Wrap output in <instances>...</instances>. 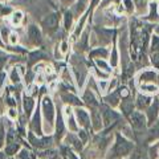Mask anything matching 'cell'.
Here are the masks:
<instances>
[{
	"label": "cell",
	"mask_w": 159,
	"mask_h": 159,
	"mask_svg": "<svg viewBox=\"0 0 159 159\" xmlns=\"http://www.w3.org/2000/svg\"><path fill=\"white\" fill-rule=\"evenodd\" d=\"M122 110L125 114H131L133 113V103H122Z\"/></svg>",
	"instance_id": "cell-28"
},
{
	"label": "cell",
	"mask_w": 159,
	"mask_h": 159,
	"mask_svg": "<svg viewBox=\"0 0 159 159\" xmlns=\"http://www.w3.org/2000/svg\"><path fill=\"white\" fill-rule=\"evenodd\" d=\"M157 78V73L155 72H145V73H142V76H141V80L142 81H152V80H155Z\"/></svg>",
	"instance_id": "cell-17"
},
{
	"label": "cell",
	"mask_w": 159,
	"mask_h": 159,
	"mask_svg": "<svg viewBox=\"0 0 159 159\" xmlns=\"http://www.w3.org/2000/svg\"><path fill=\"white\" fill-rule=\"evenodd\" d=\"M130 119H131V123H133V126H134V127L141 129V127L145 126L146 119H145V117H143V114H141V113L133 111V113H131V116H130Z\"/></svg>",
	"instance_id": "cell-6"
},
{
	"label": "cell",
	"mask_w": 159,
	"mask_h": 159,
	"mask_svg": "<svg viewBox=\"0 0 159 159\" xmlns=\"http://www.w3.org/2000/svg\"><path fill=\"white\" fill-rule=\"evenodd\" d=\"M84 101H85L88 105H89V106H92V107H94V106H97V105H98V102H97L96 97H94V94H93L90 90L85 92V94H84Z\"/></svg>",
	"instance_id": "cell-12"
},
{
	"label": "cell",
	"mask_w": 159,
	"mask_h": 159,
	"mask_svg": "<svg viewBox=\"0 0 159 159\" xmlns=\"http://www.w3.org/2000/svg\"><path fill=\"white\" fill-rule=\"evenodd\" d=\"M119 94H121L122 97H127V96H129L127 89H126V88H122V89H121V92H119Z\"/></svg>",
	"instance_id": "cell-38"
},
{
	"label": "cell",
	"mask_w": 159,
	"mask_h": 159,
	"mask_svg": "<svg viewBox=\"0 0 159 159\" xmlns=\"http://www.w3.org/2000/svg\"><path fill=\"white\" fill-rule=\"evenodd\" d=\"M17 150H19V145H17V143L8 145V147L6 148V154H8V155H12V154H16Z\"/></svg>",
	"instance_id": "cell-25"
},
{
	"label": "cell",
	"mask_w": 159,
	"mask_h": 159,
	"mask_svg": "<svg viewBox=\"0 0 159 159\" xmlns=\"http://www.w3.org/2000/svg\"><path fill=\"white\" fill-rule=\"evenodd\" d=\"M111 65H113V66H116V65H117V52H116V49L113 51V56H111Z\"/></svg>",
	"instance_id": "cell-33"
},
{
	"label": "cell",
	"mask_w": 159,
	"mask_h": 159,
	"mask_svg": "<svg viewBox=\"0 0 159 159\" xmlns=\"http://www.w3.org/2000/svg\"><path fill=\"white\" fill-rule=\"evenodd\" d=\"M148 103H150V98L146 97V96H139L138 97V106L143 109V107H146Z\"/></svg>",
	"instance_id": "cell-18"
},
{
	"label": "cell",
	"mask_w": 159,
	"mask_h": 159,
	"mask_svg": "<svg viewBox=\"0 0 159 159\" xmlns=\"http://www.w3.org/2000/svg\"><path fill=\"white\" fill-rule=\"evenodd\" d=\"M62 99L65 102H69V103H73V105H81V102L78 101L77 97L72 96V94H62Z\"/></svg>",
	"instance_id": "cell-16"
},
{
	"label": "cell",
	"mask_w": 159,
	"mask_h": 159,
	"mask_svg": "<svg viewBox=\"0 0 159 159\" xmlns=\"http://www.w3.org/2000/svg\"><path fill=\"white\" fill-rule=\"evenodd\" d=\"M78 137L82 139V142H86V138H88V137H86V133L84 131V130H81V131L78 133Z\"/></svg>",
	"instance_id": "cell-36"
},
{
	"label": "cell",
	"mask_w": 159,
	"mask_h": 159,
	"mask_svg": "<svg viewBox=\"0 0 159 159\" xmlns=\"http://www.w3.org/2000/svg\"><path fill=\"white\" fill-rule=\"evenodd\" d=\"M64 152H65V155H66V158L68 159H78L76 155H74V154L70 151V150H64Z\"/></svg>",
	"instance_id": "cell-31"
},
{
	"label": "cell",
	"mask_w": 159,
	"mask_h": 159,
	"mask_svg": "<svg viewBox=\"0 0 159 159\" xmlns=\"http://www.w3.org/2000/svg\"><path fill=\"white\" fill-rule=\"evenodd\" d=\"M123 4H125V7L129 12H131L133 11V2L131 0H123Z\"/></svg>",
	"instance_id": "cell-30"
},
{
	"label": "cell",
	"mask_w": 159,
	"mask_h": 159,
	"mask_svg": "<svg viewBox=\"0 0 159 159\" xmlns=\"http://www.w3.org/2000/svg\"><path fill=\"white\" fill-rule=\"evenodd\" d=\"M66 141H68V142H70V143H72V146H74V147L77 148V150H81V148H82L81 141H80V139H77L74 135H72V134H70V135H68V137H66Z\"/></svg>",
	"instance_id": "cell-15"
},
{
	"label": "cell",
	"mask_w": 159,
	"mask_h": 159,
	"mask_svg": "<svg viewBox=\"0 0 159 159\" xmlns=\"http://www.w3.org/2000/svg\"><path fill=\"white\" fill-rule=\"evenodd\" d=\"M23 106H24V110H25L27 116H31V113H32V110H33V106H34L33 98H32V97H24Z\"/></svg>",
	"instance_id": "cell-11"
},
{
	"label": "cell",
	"mask_w": 159,
	"mask_h": 159,
	"mask_svg": "<svg viewBox=\"0 0 159 159\" xmlns=\"http://www.w3.org/2000/svg\"><path fill=\"white\" fill-rule=\"evenodd\" d=\"M3 142H4V134L2 130H0V147L3 146Z\"/></svg>",
	"instance_id": "cell-42"
},
{
	"label": "cell",
	"mask_w": 159,
	"mask_h": 159,
	"mask_svg": "<svg viewBox=\"0 0 159 159\" xmlns=\"http://www.w3.org/2000/svg\"><path fill=\"white\" fill-rule=\"evenodd\" d=\"M28 36L31 39V41L34 44H40L41 43V32L36 25H31L28 28Z\"/></svg>",
	"instance_id": "cell-7"
},
{
	"label": "cell",
	"mask_w": 159,
	"mask_h": 159,
	"mask_svg": "<svg viewBox=\"0 0 159 159\" xmlns=\"http://www.w3.org/2000/svg\"><path fill=\"white\" fill-rule=\"evenodd\" d=\"M32 129L37 134H41V123H40V113L37 110V113L34 114V117L32 119Z\"/></svg>",
	"instance_id": "cell-13"
},
{
	"label": "cell",
	"mask_w": 159,
	"mask_h": 159,
	"mask_svg": "<svg viewBox=\"0 0 159 159\" xmlns=\"http://www.w3.org/2000/svg\"><path fill=\"white\" fill-rule=\"evenodd\" d=\"M20 158L21 159H29V152L27 150H23L21 152H20Z\"/></svg>",
	"instance_id": "cell-34"
},
{
	"label": "cell",
	"mask_w": 159,
	"mask_h": 159,
	"mask_svg": "<svg viewBox=\"0 0 159 159\" xmlns=\"http://www.w3.org/2000/svg\"><path fill=\"white\" fill-rule=\"evenodd\" d=\"M65 114H66V117H68L69 129L73 130V131H76L77 130V126H76V123H74V119H73V116H72V110L69 107H65Z\"/></svg>",
	"instance_id": "cell-14"
},
{
	"label": "cell",
	"mask_w": 159,
	"mask_h": 159,
	"mask_svg": "<svg viewBox=\"0 0 159 159\" xmlns=\"http://www.w3.org/2000/svg\"><path fill=\"white\" fill-rule=\"evenodd\" d=\"M97 65H98V66H101V68H103L105 70H109V69H107V65H106V64L103 62V61H101V60H97Z\"/></svg>",
	"instance_id": "cell-37"
},
{
	"label": "cell",
	"mask_w": 159,
	"mask_h": 159,
	"mask_svg": "<svg viewBox=\"0 0 159 159\" xmlns=\"http://www.w3.org/2000/svg\"><path fill=\"white\" fill-rule=\"evenodd\" d=\"M29 141H31V143L33 146L36 147H48L49 145H51L52 139L51 138H44V139H36L33 137V134H29Z\"/></svg>",
	"instance_id": "cell-8"
},
{
	"label": "cell",
	"mask_w": 159,
	"mask_h": 159,
	"mask_svg": "<svg viewBox=\"0 0 159 159\" xmlns=\"http://www.w3.org/2000/svg\"><path fill=\"white\" fill-rule=\"evenodd\" d=\"M9 41H11V44H16V41H17V34L11 33V36H9Z\"/></svg>",
	"instance_id": "cell-35"
},
{
	"label": "cell",
	"mask_w": 159,
	"mask_h": 159,
	"mask_svg": "<svg viewBox=\"0 0 159 159\" xmlns=\"http://www.w3.org/2000/svg\"><path fill=\"white\" fill-rule=\"evenodd\" d=\"M62 133H64V123H62L61 116L58 114V117H57V138L61 137Z\"/></svg>",
	"instance_id": "cell-21"
},
{
	"label": "cell",
	"mask_w": 159,
	"mask_h": 159,
	"mask_svg": "<svg viewBox=\"0 0 159 159\" xmlns=\"http://www.w3.org/2000/svg\"><path fill=\"white\" fill-rule=\"evenodd\" d=\"M9 117H12V118L16 117V111H15L13 109H11V110H9Z\"/></svg>",
	"instance_id": "cell-43"
},
{
	"label": "cell",
	"mask_w": 159,
	"mask_h": 159,
	"mask_svg": "<svg viewBox=\"0 0 159 159\" xmlns=\"http://www.w3.org/2000/svg\"><path fill=\"white\" fill-rule=\"evenodd\" d=\"M85 3H86V0H80V2L76 4V7H74V12L81 13L84 9H85Z\"/></svg>",
	"instance_id": "cell-24"
},
{
	"label": "cell",
	"mask_w": 159,
	"mask_h": 159,
	"mask_svg": "<svg viewBox=\"0 0 159 159\" xmlns=\"http://www.w3.org/2000/svg\"><path fill=\"white\" fill-rule=\"evenodd\" d=\"M11 80H12L13 84H19L20 82V69L19 68L12 69V72H11Z\"/></svg>",
	"instance_id": "cell-19"
},
{
	"label": "cell",
	"mask_w": 159,
	"mask_h": 159,
	"mask_svg": "<svg viewBox=\"0 0 159 159\" xmlns=\"http://www.w3.org/2000/svg\"><path fill=\"white\" fill-rule=\"evenodd\" d=\"M76 117L78 119V123L84 127H89L90 126V118H89V114L84 110V109H77L76 110Z\"/></svg>",
	"instance_id": "cell-5"
},
{
	"label": "cell",
	"mask_w": 159,
	"mask_h": 159,
	"mask_svg": "<svg viewBox=\"0 0 159 159\" xmlns=\"http://www.w3.org/2000/svg\"><path fill=\"white\" fill-rule=\"evenodd\" d=\"M70 24H72V13L70 12H66L65 13V28L69 29Z\"/></svg>",
	"instance_id": "cell-29"
},
{
	"label": "cell",
	"mask_w": 159,
	"mask_h": 159,
	"mask_svg": "<svg viewBox=\"0 0 159 159\" xmlns=\"http://www.w3.org/2000/svg\"><path fill=\"white\" fill-rule=\"evenodd\" d=\"M57 25H58V15L57 13L49 15V16H47L43 20V27L45 28L48 32H53L54 29L57 28Z\"/></svg>",
	"instance_id": "cell-3"
},
{
	"label": "cell",
	"mask_w": 159,
	"mask_h": 159,
	"mask_svg": "<svg viewBox=\"0 0 159 159\" xmlns=\"http://www.w3.org/2000/svg\"><path fill=\"white\" fill-rule=\"evenodd\" d=\"M6 61H7V56L4 53L0 52V68H2L4 64H6Z\"/></svg>",
	"instance_id": "cell-32"
},
{
	"label": "cell",
	"mask_w": 159,
	"mask_h": 159,
	"mask_svg": "<svg viewBox=\"0 0 159 159\" xmlns=\"http://www.w3.org/2000/svg\"><path fill=\"white\" fill-rule=\"evenodd\" d=\"M21 19H23V13L20 12V11H17V12H15L12 15L11 21H12V24H15V25H17V24L21 23Z\"/></svg>",
	"instance_id": "cell-22"
},
{
	"label": "cell",
	"mask_w": 159,
	"mask_h": 159,
	"mask_svg": "<svg viewBox=\"0 0 159 159\" xmlns=\"http://www.w3.org/2000/svg\"><path fill=\"white\" fill-rule=\"evenodd\" d=\"M0 45H2V40H0Z\"/></svg>",
	"instance_id": "cell-45"
},
{
	"label": "cell",
	"mask_w": 159,
	"mask_h": 159,
	"mask_svg": "<svg viewBox=\"0 0 159 159\" xmlns=\"http://www.w3.org/2000/svg\"><path fill=\"white\" fill-rule=\"evenodd\" d=\"M143 88H145L147 92H155V90H157L155 86H143Z\"/></svg>",
	"instance_id": "cell-40"
},
{
	"label": "cell",
	"mask_w": 159,
	"mask_h": 159,
	"mask_svg": "<svg viewBox=\"0 0 159 159\" xmlns=\"http://www.w3.org/2000/svg\"><path fill=\"white\" fill-rule=\"evenodd\" d=\"M96 56H101V57H106L107 56V51L105 48H98L96 51H93L90 53V57H96Z\"/></svg>",
	"instance_id": "cell-20"
},
{
	"label": "cell",
	"mask_w": 159,
	"mask_h": 159,
	"mask_svg": "<svg viewBox=\"0 0 159 159\" xmlns=\"http://www.w3.org/2000/svg\"><path fill=\"white\" fill-rule=\"evenodd\" d=\"M133 148V145L130 142H127L125 138H122L121 135L117 137V142L114 145V148H113V158H121V157H125L127 155L130 150Z\"/></svg>",
	"instance_id": "cell-1"
},
{
	"label": "cell",
	"mask_w": 159,
	"mask_h": 159,
	"mask_svg": "<svg viewBox=\"0 0 159 159\" xmlns=\"http://www.w3.org/2000/svg\"><path fill=\"white\" fill-rule=\"evenodd\" d=\"M150 20H157L158 19V13H157V4H151V12L150 16H148Z\"/></svg>",
	"instance_id": "cell-27"
},
{
	"label": "cell",
	"mask_w": 159,
	"mask_h": 159,
	"mask_svg": "<svg viewBox=\"0 0 159 159\" xmlns=\"http://www.w3.org/2000/svg\"><path fill=\"white\" fill-rule=\"evenodd\" d=\"M61 52H62V53H66V52H68V44H66L65 41L61 44Z\"/></svg>",
	"instance_id": "cell-39"
},
{
	"label": "cell",
	"mask_w": 159,
	"mask_h": 159,
	"mask_svg": "<svg viewBox=\"0 0 159 159\" xmlns=\"http://www.w3.org/2000/svg\"><path fill=\"white\" fill-rule=\"evenodd\" d=\"M0 159H3V155H2V154H0Z\"/></svg>",
	"instance_id": "cell-44"
},
{
	"label": "cell",
	"mask_w": 159,
	"mask_h": 159,
	"mask_svg": "<svg viewBox=\"0 0 159 159\" xmlns=\"http://www.w3.org/2000/svg\"><path fill=\"white\" fill-rule=\"evenodd\" d=\"M102 121L101 119V113H98L97 110H93L92 113V122H93V127L94 130H99L102 127Z\"/></svg>",
	"instance_id": "cell-9"
},
{
	"label": "cell",
	"mask_w": 159,
	"mask_h": 159,
	"mask_svg": "<svg viewBox=\"0 0 159 159\" xmlns=\"http://www.w3.org/2000/svg\"><path fill=\"white\" fill-rule=\"evenodd\" d=\"M43 110H44V117L52 125L53 119H54V109H53V103L49 97H44L43 99Z\"/></svg>",
	"instance_id": "cell-2"
},
{
	"label": "cell",
	"mask_w": 159,
	"mask_h": 159,
	"mask_svg": "<svg viewBox=\"0 0 159 159\" xmlns=\"http://www.w3.org/2000/svg\"><path fill=\"white\" fill-rule=\"evenodd\" d=\"M158 109H159L158 99H154V103L151 105V107L148 109V121H150L151 123L155 121L157 117H158Z\"/></svg>",
	"instance_id": "cell-10"
},
{
	"label": "cell",
	"mask_w": 159,
	"mask_h": 159,
	"mask_svg": "<svg viewBox=\"0 0 159 159\" xmlns=\"http://www.w3.org/2000/svg\"><path fill=\"white\" fill-rule=\"evenodd\" d=\"M151 51L154 53H158L159 52V37L154 36L152 37V41H151Z\"/></svg>",
	"instance_id": "cell-23"
},
{
	"label": "cell",
	"mask_w": 159,
	"mask_h": 159,
	"mask_svg": "<svg viewBox=\"0 0 159 159\" xmlns=\"http://www.w3.org/2000/svg\"><path fill=\"white\" fill-rule=\"evenodd\" d=\"M7 143L8 145H13V143H16V133L15 131H9L8 135H7Z\"/></svg>",
	"instance_id": "cell-26"
},
{
	"label": "cell",
	"mask_w": 159,
	"mask_h": 159,
	"mask_svg": "<svg viewBox=\"0 0 159 159\" xmlns=\"http://www.w3.org/2000/svg\"><path fill=\"white\" fill-rule=\"evenodd\" d=\"M4 78H6V73H2V72H0V86L3 85V81H4Z\"/></svg>",
	"instance_id": "cell-41"
},
{
	"label": "cell",
	"mask_w": 159,
	"mask_h": 159,
	"mask_svg": "<svg viewBox=\"0 0 159 159\" xmlns=\"http://www.w3.org/2000/svg\"><path fill=\"white\" fill-rule=\"evenodd\" d=\"M102 117H103V122H105V125L109 126L111 122L114 121H117L118 119V114L116 111H113L110 110L109 107H105V106H102Z\"/></svg>",
	"instance_id": "cell-4"
}]
</instances>
